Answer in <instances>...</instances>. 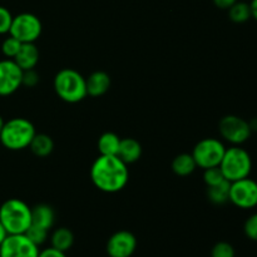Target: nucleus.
Returning <instances> with one entry per match:
<instances>
[{
    "instance_id": "bb28decb",
    "label": "nucleus",
    "mask_w": 257,
    "mask_h": 257,
    "mask_svg": "<svg viewBox=\"0 0 257 257\" xmlns=\"http://www.w3.org/2000/svg\"><path fill=\"white\" fill-rule=\"evenodd\" d=\"M243 232L250 240L257 241V212L251 215L243 225Z\"/></svg>"
},
{
    "instance_id": "c85d7f7f",
    "label": "nucleus",
    "mask_w": 257,
    "mask_h": 257,
    "mask_svg": "<svg viewBox=\"0 0 257 257\" xmlns=\"http://www.w3.org/2000/svg\"><path fill=\"white\" fill-rule=\"evenodd\" d=\"M39 83V74L35 72V69H29V70H23V82L22 85L25 87L33 88Z\"/></svg>"
},
{
    "instance_id": "b1692460",
    "label": "nucleus",
    "mask_w": 257,
    "mask_h": 257,
    "mask_svg": "<svg viewBox=\"0 0 257 257\" xmlns=\"http://www.w3.org/2000/svg\"><path fill=\"white\" fill-rule=\"evenodd\" d=\"M25 236H27V237L29 238L33 243H35V245L39 247L40 245H43V243L47 241L48 230L39 227V226L30 225L29 228L27 230V232H25Z\"/></svg>"
},
{
    "instance_id": "393cba45",
    "label": "nucleus",
    "mask_w": 257,
    "mask_h": 257,
    "mask_svg": "<svg viewBox=\"0 0 257 257\" xmlns=\"http://www.w3.org/2000/svg\"><path fill=\"white\" fill-rule=\"evenodd\" d=\"M203 181H205L207 187H211V186H216L227 180L225 178L220 167H212L205 170V172H203Z\"/></svg>"
},
{
    "instance_id": "423d86ee",
    "label": "nucleus",
    "mask_w": 257,
    "mask_h": 257,
    "mask_svg": "<svg viewBox=\"0 0 257 257\" xmlns=\"http://www.w3.org/2000/svg\"><path fill=\"white\" fill-rule=\"evenodd\" d=\"M226 147L217 138H203L192 151V157L197 167L207 170V168L218 167L222 161Z\"/></svg>"
},
{
    "instance_id": "aec40b11",
    "label": "nucleus",
    "mask_w": 257,
    "mask_h": 257,
    "mask_svg": "<svg viewBox=\"0 0 257 257\" xmlns=\"http://www.w3.org/2000/svg\"><path fill=\"white\" fill-rule=\"evenodd\" d=\"M50 242H52V247L67 252L74 243V235L69 228L59 227L53 232Z\"/></svg>"
},
{
    "instance_id": "ddd939ff",
    "label": "nucleus",
    "mask_w": 257,
    "mask_h": 257,
    "mask_svg": "<svg viewBox=\"0 0 257 257\" xmlns=\"http://www.w3.org/2000/svg\"><path fill=\"white\" fill-rule=\"evenodd\" d=\"M87 95L90 97H102L109 90L110 77L103 70H95L88 78H85Z\"/></svg>"
},
{
    "instance_id": "6ab92c4d",
    "label": "nucleus",
    "mask_w": 257,
    "mask_h": 257,
    "mask_svg": "<svg viewBox=\"0 0 257 257\" xmlns=\"http://www.w3.org/2000/svg\"><path fill=\"white\" fill-rule=\"evenodd\" d=\"M120 138L113 132H105L98 138V151L100 156H117Z\"/></svg>"
},
{
    "instance_id": "39448f33",
    "label": "nucleus",
    "mask_w": 257,
    "mask_h": 257,
    "mask_svg": "<svg viewBox=\"0 0 257 257\" xmlns=\"http://www.w3.org/2000/svg\"><path fill=\"white\" fill-rule=\"evenodd\" d=\"M218 167L221 168L228 182H235L250 176L252 170V160L250 153L245 148L240 146H232L226 148V152Z\"/></svg>"
},
{
    "instance_id": "f3484780",
    "label": "nucleus",
    "mask_w": 257,
    "mask_h": 257,
    "mask_svg": "<svg viewBox=\"0 0 257 257\" xmlns=\"http://www.w3.org/2000/svg\"><path fill=\"white\" fill-rule=\"evenodd\" d=\"M29 148L33 152V155L37 156V157L44 158L48 157L53 152L54 142H53L52 137L45 135V133H35L32 142H30Z\"/></svg>"
},
{
    "instance_id": "9d476101",
    "label": "nucleus",
    "mask_w": 257,
    "mask_h": 257,
    "mask_svg": "<svg viewBox=\"0 0 257 257\" xmlns=\"http://www.w3.org/2000/svg\"><path fill=\"white\" fill-rule=\"evenodd\" d=\"M39 247L25 233L8 235L0 245V257H38Z\"/></svg>"
},
{
    "instance_id": "72a5a7b5",
    "label": "nucleus",
    "mask_w": 257,
    "mask_h": 257,
    "mask_svg": "<svg viewBox=\"0 0 257 257\" xmlns=\"http://www.w3.org/2000/svg\"><path fill=\"white\" fill-rule=\"evenodd\" d=\"M3 125H4V119H3V117H2V115H0V132H2Z\"/></svg>"
},
{
    "instance_id": "1a4fd4ad",
    "label": "nucleus",
    "mask_w": 257,
    "mask_h": 257,
    "mask_svg": "<svg viewBox=\"0 0 257 257\" xmlns=\"http://www.w3.org/2000/svg\"><path fill=\"white\" fill-rule=\"evenodd\" d=\"M228 201L238 208L251 210L257 206V182L250 177L230 183Z\"/></svg>"
},
{
    "instance_id": "c756f323",
    "label": "nucleus",
    "mask_w": 257,
    "mask_h": 257,
    "mask_svg": "<svg viewBox=\"0 0 257 257\" xmlns=\"http://www.w3.org/2000/svg\"><path fill=\"white\" fill-rule=\"evenodd\" d=\"M38 257H67V255L63 251H59L50 246V247L45 248V250L39 251V256Z\"/></svg>"
},
{
    "instance_id": "2f4dec72",
    "label": "nucleus",
    "mask_w": 257,
    "mask_h": 257,
    "mask_svg": "<svg viewBox=\"0 0 257 257\" xmlns=\"http://www.w3.org/2000/svg\"><path fill=\"white\" fill-rule=\"evenodd\" d=\"M250 8H251V17H252L257 22V0H251Z\"/></svg>"
},
{
    "instance_id": "412c9836",
    "label": "nucleus",
    "mask_w": 257,
    "mask_h": 257,
    "mask_svg": "<svg viewBox=\"0 0 257 257\" xmlns=\"http://www.w3.org/2000/svg\"><path fill=\"white\" fill-rule=\"evenodd\" d=\"M230 183L228 181L218 183L216 186L207 187V197L210 202L213 205H225L228 202V196H230Z\"/></svg>"
},
{
    "instance_id": "4468645a",
    "label": "nucleus",
    "mask_w": 257,
    "mask_h": 257,
    "mask_svg": "<svg viewBox=\"0 0 257 257\" xmlns=\"http://www.w3.org/2000/svg\"><path fill=\"white\" fill-rule=\"evenodd\" d=\"M13 60L22 70L35 69L39 62V50L34 43H23L22 48Z\"/></svg>"
},
{
    "instance_id": "dca6fc26",
    "label": "nucleus",
    "mask_w": 257,
    "mask_h": 257,
    "mask_svg": "<svg viewBox=\"0 0 257 257\" xmlns=\"http://www.w3.org/2000/svg\"><path fill=\"white\" fill-rule=\"evenodd\" d=\"M117 156L125 165L135 163L142 156V146L135 138H123V140H120L119 150H118Z\"/></svg>"
},
{
    "instance_id": "f8f14e48",
    "label": "nucleus",
    "mask_w": 257,
    "mask_h": 257,
    "mask_svg": "<svg viewBox=\"0 0 257 257\" xmlns=\"http://www.w3.org/2000/svg\"><path fill=\"white\" fill-rule=\"evenodd\" d=\"M137 248V238L130 231H118L113 233L107 242L109 257H131Z\"/></svg>"
},
{
    "instance_id": "473e14b6",
    "label": "nucleus",
    "mask_w": 257,
    "mask_h": 257,
    "mask_svg": "<svg viewBox=\"0 0 257 257\" xmlns=\"http://www.w3.org/2000/svg\"><path fill=\"white\" fill-rule=\"evenodd\" d=\"M7 236H8L7 231H5L4 226H3L2 222H0V245H2V242L5 240V237H7Z\"/></svg>"
},
{
    "instance_id": "cd10ccee",
    "label": "nucleus",
    "mask_w": 257,
    "mask_h": 257,
    "mask_svg": "<svg viewBox=\"0 0 257 257\" xmlns=\"http://www.w3.org/2000/svg\"><path fill=\"white\" fill-rule=\"evenodd\" d=\"M13 15L7 8L0 7V35L9 33L10 27H12Z\"/></svg>"
},
{
    "instance_id": "9b49d317",
    "label": "nucleus",
    "mask_w": 257,
    "mask_h": 257,
    "mask_svg": "<svg viewBox=\"0 0 257 257\" xmlns=\"http://www.w3.org/2000/svg\"><path fill=\"white\" fill-rule=\"evenodd\" d=\"M23 70L13 59L0 60V95L7 97L22 87Z\"/></svg>"
},
{
    "instance_id": "5701e85b",
    "label": "nucleus",
    "mask_w": 257,
    "mask_h": 257,
    "mask_svg": "<svg viewBox=\"0 0 257 257\" xmlns=\"http://www.w3.org/2000/svg\"><path fill=\"white\" fill-rule=\"evenodd\" d=\"M22 42H19L18 39H15L14 37L9 35L8 38H5L4 42L2 44V52L8 59H14L15 55L18 54V52L22 48Z\"/></svg>"
},
{
    "instance_id": "2eb2a0df",
    "label": "nucleus",
    "mask_w": 257,
    "mask_h": 257,
    "mask_svg": "<svg viewBox=\"0 0 257 257\" xmlns=\"http://www.w3.org/2000/svg\"><path fill=\"white\" fill-rule=\"evenodd\" d=\"M55 221V212L52 206L47 203H39L32 208V225L39 226L49 231Z\"/></svg>"
},
{
    "instance_id": "f03ea898",
    "label": "nucleus",
    "mask_w": 257,
    "mask_h": 257,
    "mask_svg": "<svg viewBox=\"0 0 257 257\" xmlns=\"http://www.w3.org/2000/svg\"><path fill=\"white\" fill-rule=\"evenodd\" d=\"M0 222L8 235L25 233L32 225V208L19 198H9L0 206Z\"/></svg>"
},
{
    "instance_id": "6e6552de",
    "label": "nucleus",
    "mask_w": 257,
    "mask_h": 257,
    "mask_svg": "<svg viewBox=\"0 0 257 257\" xmlns=\"http://www.w3.org/2000/svg\"><path fill=\"white\" fill-rule=\"evenodd\" d=\"M218 131L221 137L233 146H241L242 143L247 142L252 135L250 123L235 114H228L221 118L218 123Z\"/></svg>"
},
{
    "instance_id": "a878e982",
    "label": "nucleus",
    "mask_w": 257,
    "mask_h": 257,
    "mask_svg": "<svg viewBox=\"0 0 257 257\" xmlns=\"http://www.w3.org/2000/svg\"><path fill=\"white\" fill-rule=\"evenodd\" d=\"M235 248L226 241H220L211 250V257H235Z\"/></svg>"
},
{
    "instance_id": "7ed1b4c3",
    "label": "nucleus",
    "mask_w": 257,
    "mask_h": 257,
    "mask_svg": "<svg viewBox=\"0 0 257 257\" xmlns=\"http://www.w3.org/2000/svg\"><path fill=\"white\" fill-rule=\"evenodd\" d=\"M35 133L34 125L30 120L25 118H12L4 122L0 132V142L7 150L22 151L29 147Z\"/></svg>"
},
{
    "instance_id": "7c9ffc66",
    "label": "nucleus",
    "mask_w": 257,
    "mask_h": 257,
    "mask_svg": "<svg viewBox=\"0 0 257 257\" xmlns=\"http://www.w3.org/2000/svg\"><path fill=\"white\" fill-rule=\"evenodd\" d=\"M236 2H238V0H213V4H215L217 8H220V9L227 10L230 9Z\"/></svg>"
},
{
    "instance_id": "4be33fe9",
    "label": "nucleus",
    "mask_w": 257,
    "mask_h": 257,
    "mask_svg": "<svg viewBox=\"0 0 257 257\" xmlns=\"http://www.w3.org/2000/svg\"><path fill=\"white\" fill-rule=\"evenodd\" d=\"M228 10V18L236 24H242L251 19V8L248 3L236 2Z\"/></svg>"
},
{
    "instance_id": "20e7f679",
    "label": "nucleus",
    "mask_w": 257,
    "mask_h": 257,
    "mask_svg": "<svg viewBox=\"0 0 257 257\" xmlns=\"http://www.w3.org/2000/svg\"><path fill=\"white\" fill-rule=\"evenodd\" d=\"M54 90L67 103H78L87 97L85 78L72 68L59 70L54 77Z\"/></svg>"
},
{
    "instance_id": "f257e3e1",
    "label": "nucleus",
    "mask_w": 257,
    "mask_h": 257,
    "mask_svg": "<svg viewBox=\"0 0 257 257\" xmlns=\"http://www.w3.org/2000/svg\"><path fill=\"white\" fill-rule=\"evenodd\" d=\"M90 178L95 187L105 193L122 191L128 183L127 165L118 156H100L90 168Z\"/></svg>"
},
{
    "instance_id": "0eeeda50",
    "label": "nucleus",
    "mask_w": 257,
    "mask_h": 257,
    "mask_svg": "<svg viewBox=\"0 0 257 257\" xmlns=\"http://www.w3.org/2000/svg\"><path fill=\"white\" fill-rule=\"evenodd\" d=\"M43 25L39 18L32 13H22L13 17L9 35L22 43H35L42 34Z\"/></svg>"
},
{
    "instance_id": "a211bd4d",
    "label": "nucleus",
    "mask_w": 257,
    "mask_h": 257,
    "mask_svg": "<svg viewBox=\"0 0 257 257\" xmlns=\"http://www.w3.org/2000/svg\"><path fill=\"white\" fill-rule=\"evenodd\" d=\"M196 168H197V165L191 153H181L176 156L175 160L172 161V171L180 177L192 175Z\"/></svg>"
}]
</instances>
